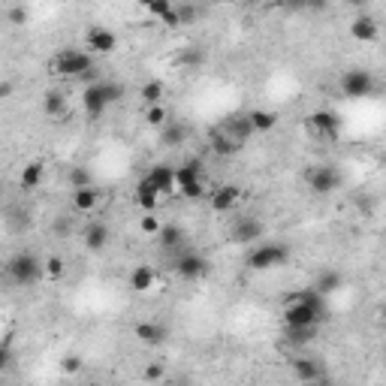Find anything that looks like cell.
Instances as JSON below:
<instances>
[{
    "label": "cell",
    "mask_w": 386,
    "mask_h": 386,
    "mask_svg": "<svg viewBox=\"0 0 386 386\" xmlns=\"http://www.w3.org/2000/svg\"><path fill=\"white\" fill-rule=\"evenodd\" d=\"M91 386H97V383H91Z\"/></svg>",
    "instance_id": "47"
},
{
    "label": "cell",
    "mask_w": 386,
    "mask_h": 386,
    "mask_svg": "<svg viewBox=\"0 0 386 386\" xmlns=\"http://www.w3.org/2000/svg\"><path fill=\"white\" fill-rule=\"evenodd\" d=\"M208 202L215 211H232L241 202V187H236V184L215 187V191H208Z\"/></svg>",
    "instance_id": "13"
},
{
    "label": "cell",
    "mask_w": 386,
    "mask_h": 386,
    "mask_svg": "<svg viewBox=\"0 0 386 386\" xmlns=\"http://www.w3.org/2000/svg\"><path fill=\"white\" fill-rule=\"evenodd\" d=\"M43 112L49 118L67 115V94H64V91H58V88L45 91V94H43Z\"/></svg>",
    "instance_id": "23"
},
{
    "label": "cell",
    "mask_w": 386,
    "mask_h": 386,
    "mask_svg": "<svg viewBox=\"0 0 386 386\" xmlns=\"http://www.w3.org/2000/svg\"><path fill=\"white\" fill-rule=\"evenodd\" d=\"M6 275L19 287H34L36 281H43V260L30 251H19L6 260Z\"/></svg>",
    "instance_id": "3"
},
{
    "label": "cell",
    "mask_w": 386,
    "mask_h": 386,
    "mask_svg": "<svg viewBox=\"0 0 386 386\" xmlns=\"http://www.w3.org/2000/svg\"><path fill=\"white\" fill-rule=\"evenodd\" d=\"M263 239H266V224L260 217H239L232 226V241L239 245H260Z\"/></svg>",
    "instance_id": "8"
},
{
    "label": "cell",
    "mask_w": 386,
    "mask_h": 386,
    "mask_svg": "<svg viewBox=\"0 0 386 386\" xmlns=\"http://www.w3.org/2000/svg\"><path fill=\"white\" fill-rule=\"evenodd\" d=\"M27 19H30V10L25 3H15V6L6 10V21H10V25H25Z\"/></svg>",
    "instance_id": "36"
},
{
    "label": "cell",
    "mask_w": 386,
    "mask_h": 386,
    "mask_svg": "<svg viewBox=\"0 0 386 386\" xmlns=\"http://www.w3.org/2000/svg\"><path fill=\"white\" fill-rule=\"evenodd\" d=\"M160 386H184V383H176V381H163Z\"/></svg>",
    "instance_id": "44"
},
{
    "label": "cell",
    "mask_w": 386,
    "mask_h": 386,
    "mask_svg": "<svg viewBox=\"0 0 386 386\" xmlns=\"http://www.w3.org/2000/svg\"><path fill=\"white\" fill-rule=\"evenodd\" d=\"M49 70L55 75H70V79H94V55L85 49H64L51 58Z\"/></svg>",
    "instance_id": "1"
},
{
    "label": "cell",
    "mask_w": 386,
    "mask_h": 386,
    "mask_svg": "<svg viewBox=\"0 0 386 386\" xmlns=\"http://www.w3.org/2000/svg\"><path fill=\"white\" fill-rule=\"evenodd\" d=\"M136 206H139L142 211H157V206H160V193H157V187L145 178H139V184H136Z\"/></svg>",
    "instance_id": "19"
},
{
    "label": "cell",
    "mask_w": 386,
    "mask_h": 386,
    "mask_svg": "<svg viewBox=\"0 0 386 386\" xmlns=\"http://www.w3.org/2000/svg\"><path fill=\"white\" fill-rule=\"evenodd\" d=\"M305 181L317 196H329L332 191L341 187V176H338L332 166H311V169L305 172Z\"/></svg>",
    "instance_id": "5"
},
{
    "label": "cell",
    "mask_w": 386,
    "mask_h": 386,
    "mask_svg": "<svg viewBox=\"0 0 386 386\" xmlns=\"http://www.w3.org/2000/svg\"><path fill=\"white\" fill-rule=\"evenodd\" d=\"M248 386H263V383H248Z\"/></svg>",
    "instance_id": "45"
},
{
    "label": "cell",
    "mask_w": 386,
    "mask_h": 386,
    "mask_svg": "<svg viewBox=\"0 0 386 386\" xmlns=\"http://www.w3.org/2000/svg\"><path fill=\"white\" fill-rule=\"evenodd\" d=\"M154 284H157V272L154 266H133L130 272V290L133 293H148V290H154Z\"/></svg>",
    "instance_id": "20"
},
{
    "label": "cell",
    "mask_w": 386,
    "mask_h": 386,
    "mask_svg": "<svg viewBox=\"0 0 386 386\" xmlns=\"http://www.w3.org/2000/svg\"><path fill=\"white\" fill-rule=\"evenodd\" d=\"M181 196H187V200H202V196H208L206 178L196 181V184H191V187H184V191H181Z\"/></svg>",
    "instance_id": "41"
},
{
    "label": "cell",
    "mask_w": 386,
    "mask_h": 386,
    "mask_svg": "<svg viewBox=\"0 0 386 386\" xmlns=\"http://www.w3.org/2000/svg\"><path fill=\"white\" fill-rule=\"evenodd\" d=\"M142 381L145 383H163L166 381V368L160 362H148L145 368H142Z\"/></svg>",
    "instance_id": "34"
},
{
    "label": "cell",
    "mask_w": 386,
    "mask_h": 386,
    "mask_svg": "<svg viewBox=\"0 0 386 386\" xmlns=\"http://www.w3.org/2000/svg\"><path fill=\"white\" fill-rule=\"evenodd\" d=\"M70 202H73V211H79V215H91V211L100 208V202H103V191H100L97 184L79 187V191H73Z\"/></svg>",
    "instance_id": "11"
},
{
    "label": "cell",
    "mask_w": 386,
    "mask_h": 386,
    "mask_svg": "<svg viewBox=\"0 0 386 386\" xmlns=\"http://www.w3.org/2000/svg\"><path fill=\"white\" fill-rule=\"evenodd\" d=\"M67 275V260L58 254L45 256L43 260V278H49V281H60V278Z\"/></svg>",
    "instance_id": "28"
},
{
    "label": "cell",
    "mask_w": 386,
    "mask_h": 386,
    "mask_svg": "<svg viewBox=\"0 0 386 386\" xmlns=\"http://www.w3.org/2000/svg\"><path fill=\"white\" fill-rule=\"evenodd\" d=\"M317 329H320V326H308V329H287V341L296 344V347H302V344H311L314 338H317Z\"/></svg>",
    "instance_id": "31"
},
{
    "label": "cell",
    "mask_w": 386,
    "mask_h": 386,
    "mask_svg": "<svg viewBox=\"0 0 386 386\" xmlns=\"http://www.w3.org/2000/svg\"><path fill=\"white\" fill-rule=\"evenodd\" d=\"M12 91H15V85H12V82H0V100H10V97H12Z\"/></svg>",
    "instance_id": "42"
},
{
    "label": "cell",
    "mask_w": 386,
    "mask_h": 386,
    "mask_svg": "<svg viewBox=\"0 0 386 386\" xmlns=\"http://www.w3.org/2000/svg\"><path fill=\"white\" fill-rule=\"evenodd\" d=\"M43 178H45V163L30 160V163H25V169H21L19 184H21V191H36V187L43 184Z\"/></svg>",
    "instance_id": "21"
},
{
    "label": "cell",
    "mask_w": 386,
    "mask_h": 386,
    "mask_svg": "<svg viewBox=\"0 0 386 386\" xmlns=\"http://www.w3.org/2000/svg\"><path fill=\"white\" fill-rule=\"evenodd\" d=\"M139 94H142V103H145V106H160L163 97H166V82L151 79V82H145V85H142Z\"/></svg>",
    "instance_id": "26"
},
{
    "label": "cell",
    "mask_w": 386,
    "mask_h": 386,
    "mask_svg": "<svg viewBox=\"0 0 386 386\" xmlns=\"http://www.w3.org/2000/svg\"><path fill=\"white\" fill-rule=\"evenodd\" d=\"M308 386H332V383L326 381V377H323V381H317V383H308Z\"/></svg>",
    "instance_id": "43"
},
{
    "label": "cell",
    "mask_w": 386,
    "mask_h": 386,
    "mask_svg": "<svg viewBox=\"0 0 386 386\" xmlns=\"http://www.w3.org/2000/svg\"><path fill=\"white\" fill-rule=\"evenodd\" d=\"M187 124H181V121H169V124L163 127V142L166 145H184L187 142Z\"/></svg>",
    "instance_id": "29"
},
{
    "label": "cell",
    "mask_w": 386,
    "mask_h": 386,
    "mask_svg": "<svg viewBox=\"0 0 386 386\" xmlns=\"http://www.w3.org/2000/svg\"><path fill=\"white\" fill-rule=\"evenodd\" d=\"M211 148H215L217 157H232V154H239V151L245 148V142L236 139V136L226 130V127H221V130L211 136Z\"/></svg>",
    "instance_id": "16"
},
{
    "label": "cell",
    "mask_w": 386,
    "mask_h": 386,
    "mask_svg": "<svg viewBox=\"0 0 386 386\" xmlns=\"http://www.w3.org/2000/svg\"><path fill=\"white\" fill-rule=\"evenodd\" d=\"M136 338H139L145 347H157V344H163L166 338H169V329L163 326V323H157V320H142V323H136Z\"/></svg>",
    "instance_id": "14"
},
{
    "label": "cell",
    "mask_w": 386,
    "mask_h": 386,
    "mask_svg": "<svg viewBox=\"0 0 386 386\" xmlns=\"http://www.w3.org/2000/svg\"><path fill=\"white\" fill-rule=\"evenodd\" d=\"M176 275L181 278V281H191V284L200 281V278L208 275V260L202 254H196V251L181 254L176 260Z\"/></svg>",
    "instance_id": "6"
},
{
    "label": "cell",
    "mask_w": 386,
    "mask_h": 386,
    "mask_svg": "<svg viewBox=\"0 0 386 386\" xmlns=\"http://www.w3.org/2000/svg\"><path fill=\"white\" fill-rule=\"evenodd\" d=\"M100 91H103V97H106V103H118L121 97H124V88L118 85V82H106V79H100Z\"/></svg>",
    "instance_id": "35"
},
{
    "label": "cell",
    "mask_w": 386,
    "mask_h": 386,
    "mask_svg": "<svg viewBox=\"0 0 386 386\" xmlns=\"http://www.w3.org/2000/svg\"><path fill=\"white\" fill-rule=\"evenodd\" d=\"M245 118H248L254 133H269V130H275V124H278V115L269 109H254V112H248Z\"/></svg>",
    "instance_id": "24"
},
{
    "label": "cell",
    "mask_w": 386,
    "mask_h": 386,
    "mask_svg": "<svg viewBox=\"0 0 386 386\" xmlns=\"http://www.w3.org/2000/svg\"><path fill=\"white\" fill-rule=\"evenodd\" d=\"M148 181L157 187V193L166 196V193H176L178 187H176V166H169V163H154L148 169Z\"/></svg>",
    "instance_id": "12"
},
{
    "label": "cell",
    "mask_w": 386,
    "mask_h": 386,
    "mask_svg": "<svg viewBox=\"0 0 386 386\" xmlns=\"http://www.w3.org/2000/svg\"><path fill=\"white\" fill-rule=\"evenodd\" d=\"M248 269L251 272H269V269H281L290 263V248L281 245V241H260V245L251 248L248 254Z\"/></svg>",
    "instance_id": "2"
},
{
    "label": "cell",
    "mask_w": 386,
    "mask_h": 386,
    "mask_svg": "<svg viewBox=\"0 0 386 386\" xmlns=\"http://www.w3.org/2000/svg\"><path fill=\"white\" fill-rule=\"evenodd\" d=\"M85 368V359L79 357V353H67L64 359H60V374H67V377H75Z\"/></svg>",
    "instance_id": "32"
},
{
    "label": "cell",
    "mask_w": 386,
    "mask_h": 386,
    "mask_svg": "<svg viewBox=\"0 0 386 386\" xmlns=\"http://www.w3.org/2000/svg\"><path fill=\"white\" fill-rule=\"evenodd\" d=\"M169 10H172L169 0H148V3H145V12H148V15H154L157 21H163Z\"/></svg>",
    "instance_id": "38"
},
{
    "label": "cell",
    "mask_w": 386,
    "mask_h": 386,
    "mask_svg": "<svg viewBox=\"0 0 386 386\" xmlns=\"http://www.w3.org/2000/svg\"><path fill=\"white\" fill-rule=\"evenodd\" d=\"M160 226H163V221L154 215V211H148V215H142V217H139V230L145 232V236H154V239H157Z\"/></svg>",
    "instance_id": "33"
},
{
    "label": "cell",
    "mask_w": 386,
    "mask_h": 386,
    "mask_svg": "<svg viewBox=\"0 0 386 386\" xmlns=\"http://www.w3.org/2000/svg\"><path fill=\"white\" fill-rule=\"evenodd\" d=\"M145 124L148 127H166L169 124V109L160 103V106H145Z\"/></svg>",
    "instance_id": "30"
},
{
    "label": "cell",
    "mask_w": 386,
    "mask_h": 386,
    "mask_svg": "<svg viewBox=\"0 0 386 386\" xmlns=\"http://www.w3.org/2000/svg\"><path fill=\"white\" fill-rule=\"evenodd\" d=\"M82 106H85V112H88V118H100L103 112H106V97H103V91H100V79L97 82H91V85L85 88V94H82Z\"/></svg>",
    "instance_id": "17"
},
{
    "label": "cell",
    "mask_w": 386,
    "mask_h": 386,
    "mask_svg": "<svg viewBox=\"0 0 386 386\" xmlns=\"http://www.w3.org/2000/svg\"><path fill=\"white\" fill-rule=\"evenodd\" d=\"M70 184H73V191H79V187H88L94 181H91V172L85 166H75V169H70Z\"/></svg>",
    "instance_id": "37"
},
{
    "label": "cell",
    "mask_w": 386,
    "mask_h": 386,
    "mask_svg": "<svg viewBox=\"0 0 386 386\" xmlns=\"http://www.w3.org/2000/svg\"><path fill=\"white\" fill-rule=\"evenodd\" d=\"M109 239H112V232H109V226H106L103 221L88 224V230H85V248L88 251H94V254L106 251V248H109Z\"/></svg>",
    "instance_id": "18"
},
{
    "label": "cell",
    "mask_w": 386,
    "mask_h": 386,
    "mask_svg": "<svg viewBox=\"0 0 386 386\" xmlns=\"http://www.w3.org/2000/svg\"><path fill=\"white\" fill-rule=\"evenodd\" d=\"M338 88H341V94L347 100H362V97H372L377 91V79H374V73L362 70V67H353V70L341 73Z\"/></svg>",
    "instance_id": "4"
},
{
    "label": "cell",
    "mask_w": 386,
    "mask_h": 386,
    "mask_svg": "<svg viewBox=\"0 0 386 386\" xmlns=\"http://www.w3.org/2000/svg\"><path fill=\"white\" fill-rule=\"evenodd\" d=\"M305 127L311 130L314 136H320V139H335L338 133H341V121H338L335 112H311V115L305 118Z\"/></svg>",
    "instance_id": "7"
},
{
    "label": "cell",
    "mask_w": 386,
    "mask_h": 386,
    "mask_svg": "<svg viewBox=\"0 0 386 386\" xmlns=\"http://www.w3.org/2000/svg\"><path fill=\"white\" fill-rule=\"evenodd\" d=\"M176 12H178V25H191L196 15H200V10L191 3H176Z\"/></svg>",
    "instance_id": "40"
},
{
    "label": "cell",
    "mask_w": 386,
    "mask_h": 386,
    "mask_svg": "<svg viewBox=\"0 0 386 386\" xmlns=\"http://www.w3.org/2000/svg\"><path fill=\"white\" fill-rule=\"evenodd\" d=\"M157 241H160L163 248H169V251H172V248H178L181 241H184V230H181L178 224H163L160 232H157Z\"/></svg>",
    "instance_id": "27"
},
{
    "label": "cell",
    "mask_w": 386,
    "mask_h": 386,
    "mask_svg": "<svg viewBox=\"0 0 386 386\" xmlns=\"http://www.w3.org/2000/svg\"><path fill=\"white\" fill-rule=\"evenodd\" d=\"M0 338H3V332H0Z\"/></svg>",
    "instance_id": "46"
},
{
    "label": "cell",
    "mask_w": 386,
    "mask_h": 386,
    "mask_svg": "<svg viewBox=\"0 0 386 386\" xmlns=\"http://www.w3.org/2000/svg\"><path fill=\"white\" fill-rule=\"evenodd\" d=\"M10 365H12V338L3 335L0 338V372H6Z\"/></svg>",
    "instance_id": "39"
},
{
    "label": "cell",
    "mask_w": 386,
    "mask_h": 386,
    "mask_svg": "<svg viewBox=\"0 0 386 386\" xmlns=\"http://www.w3.org/2000/svg\"><path fill=\"white\" fill-rule=\"evenodd\" d=\"M85 43H88L91 55H112V51L118 49V34L115 30H109V27H103V25H94L88 30Z\"/></svg>",
    "instance_id": "9"
},
{
    "label": "cell",
    "mask_w": 386,
    "mask_h": 386,
    "mask_svg": "<svg viewBox=\"0 0 386 386\" xmlns=\"http://www.w3.org/2000/svg\"><path fill=\"white\" fill-rule=\"evenodd\" d=\"M338 287H341V275H338L335 269H329V272H320V278L314 281L311 290H314V293H320V296L326 299L329 293H335V290H338Z\"/></svg>",
    "instance_id": "25"
},
{
    "label": "cell",
    "mask_w": 386,
    "mask_h": 386,
    "mask_svg": "<svg viewBox=\"0 0 386 386\" xmlns=\"http://www.w3.org/2000/svg\"><path fill=\"white\" fill-rule=\"evenodd\" d=\"M350 36L357 43H377L381 40V25H377L372 15H359V19H353V25H350Z\"/></svg>",
    "instance_id": "15"
},
{
    "label": "cell",
    "mask_w": 386,
    "mask_h": 386,
    "mask_svg": "<svg viewBox=\"0 0 386 386\" xmlns=\"http://www.w3.org/2000/svg\"><path fill=\"white\" fill-rule=\"evenodd\" d=\"M196 181H202V163L200 160H187V163L176 166V187L178 191L196 184Z\"/></svg>",
    "instance_id": "22"
},
{
    "label": "cell",
    "mask_w": 386,
    "mask_h": 386,
    "mask_svg": "<svg viewBox=\"0 0 386 386\" xmlns=\"http://www.w3.org/2000/svg\"><path fill=\"white\" fill-rule=\"evenodd\" d=\"M290 368H293V374H296V381L305 383V386L326 377V372H323V365H320V359H314V357H296V359H290Z\"/></svg>",
    "instance_id": "10"
}]
</instances>
